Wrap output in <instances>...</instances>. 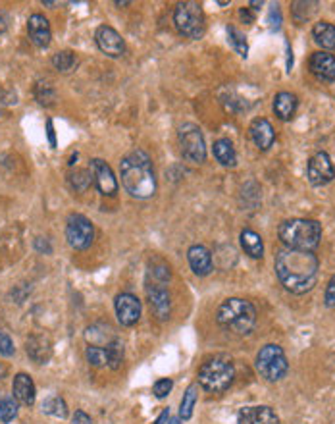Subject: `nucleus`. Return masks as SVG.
Segmentation results:
<instances>
[{"instance_id": "nucleus-18", "label": "nucleus", "mask_w": 335, "mask_h": 424, "mask_svg": "<svg viewBox=\"0 0 335 424\" xmlns=\"http://www.w3.org/2000/svg\"><path fill=\"white\" fill-rule=\"evenodd\" d=\"M249 133L250 139L255 141V145H257L260 151H268V149L274 145L275 131L266 118H257V120L252 121L249 128Z\"/></svg>"}, {"instance_id": "nucleus-41", "label": "nucleus", "mask_w": 335, "mask_h": 424, "mask_svg": "<svg viewBox=\"0 0 335 424\" xmlns=\"http://www.w3.org/2000/svg\"><path fill=\"white\" fill-rule=\"evenodd\" d=\"M46 131H49V143L52 149H56V135H54V124L52 120H46Z\"/></svg>"}, {"instance_id": "nucleus-17", "label": "nucleus", "mask_w": 335, "mask_h": 424, "mask_svg": "<svg viewBox=\"0 0 335 424\" xmlns=\"http://www.w3.org/2000/svg\"><path fill=\"white\" fill-rule=\"evenodd\" d=\"M310 71L322 81H335V56L329 52H314L310 56Z\"/></svg>"}, {"instance_id": "nucleus-10", "label": "nucleus", "mask_w": 335, "mask_h": 424, "mask_svg": "<svg viewBox=\"0 0 335 424\" xmlns=\"http://www.w3.org/2000/svg\"><path fill=\"white\" fill-rule=\"evenodd\" d=\"M307 178H309L310 185L314 187H322L327 185L335 178V166L327 153H318L309 160L307 166Z\"/></svg>"}, {"instance_id": "nucleus-30", "label": "nucleus", "mask_w": 335, "mask_h": 424, "mask_svg": "<svg viewBox=\"0 0 335 424\" xmlns=\"http://www.w3.org/2000/svg\"><path fill=\"white\" fill-rule=\"evenodd\" d=\"M35 99L39 101V104H43V106H52V104L56 103V91H54V87L49 83V81H37V85H35Z\"/></svg>"}, {"instance_id": "nucleus-15", "label": "nucleus", "mask_w": 335, "mask_h": 424, "mask_svg": "<svg viewBox=\"0 0 335 424\" xmlns=\"http://www.w3.org/2000/svg\"><path fill=\"white\" fill-rule=\"evenodd\" d=\"M146 297L151 309L158 316V321H168L172 312V297L170 291L162 286H148L146 287Z\"/></svg>"}, {"instance_id": "nucleus-44", "label": "nucleus", "mask_w": 335, "mask_h": 424, "mask_svg": "<svg viewBox=\"0 0 335 424\" xmlns=\"http://www.w3.org/2000/svg\"><path fill=\"white\" fill-rule=\"evenodd\" d=\"M6 374H8V368H6V364L0 363V380H2V378H6Z\"/></svg>"}, {"instance_id": "nucleus-11", "label": "nucleus", "mask_w": 335, "mask_h": 424, "mask_svg": "<svg viewBox=\"0 0 335 424\" xmlns=\"http://www.w3.org/2000/svg\"><path fill=\"white\" fill-rule=\"evenodd\" d=\"M96 46L110 58H118L126 52V43L121 39V35L110 26H101L95 33Z\"/></svg>"}, {"instance_id": "nucleus-29", "label": "nucleus", "mask_w": 335, "mask_h": 424, "mask_svg": "<svg viewBox=\"0 0 335 424\" xmlns=\"http://www.w3.org/2000/svg\"><path fill=\"white\" fill-rule=\"evenodd\" d=\"M195 403H197V384L189 386L187 391L183 393V399H181V405H180V418L189 421L191 416H193Z\"/></svg>"}, {"instance_id": "nucleus-8", "label": "nucleus", "mask_w": 335, "mask_h": 424, "mask_svg": "<svg viewBox=\"0 0 335 424\" xmlns=\"http://www.w3.org/2000/svg\"><path fill=\"white\" fill-rule=\"evenodd\" d=\"M180 147L185 160L193 164H200L207 160V145L203 131L195 124H183L180 128Z\"/></svg>"}, {"instance_id": "nucleus-43", "label": "nucleus", "mask_w": 335, "mask_h": 424, "mask_svg": "<svg viewBox=\"0 0 335 424\" xmlns=\"http://www.w3.org/2000/svg\"><path fill=\"white\" fill-rule=\"evenodd\" d=\"M168 416H170V411H168V409H164L162 413H160V416H158L153 424H164L166 421H168Z\"/></svg>"}, {"instance_id": "nucleus-36", "label": "nucleus", "mask_w": 335, "mask_h": 424, "mask_svg": "<svg viewBox=\"0 0 335 424\" xmlns=\"http://www.w3.org/2000/svg\"><path fill=\"white\" fill-rule=\"evenodd\" d=\"M16 353V347H14V341L10 339V336L6 332H0V355L4 357H12Z\"/></svg>"}, {"instance_id": "nucleus-21", "label": "nucleus", "mask_w": 335, "mask_h": 424, "mask_svg": "<svg viewBox=\"0 0 335 424\" xmlns=\"http://www.w3.org/2000/svg\"><path fill=\"white\" fill-rule=\"evenodd\" d=\"M26 349L29 359L35 361L37 364H46L49 359L52 357L51 339L44 338V336H31V338L27 339Z\"/></svg>"}, {"instance_id": "nucleus-25", "label": "nucleus", "mask_w": 335, "mask_h": 424, "mask_svg": "<svg viewBox=\"0 0 335 424\" xmlns=\"http://www.w3.org/2000/svg\"><path fill=\"white\" fill-rule=\"evenodd\" d=\"M214 156L216 160L222 166H235L237 164V155H235V149H233L232 141L230 139H218L214 143Z\"/></svg>"}, {"instance_id": "nucleus-38", "label": "nucleus", "mask_w": 335, "mask_h": 424, "mask_svg": "<svg viewBox=\"0 0 335 424\" xmlns=\"http://www.w3.org/2000/svg\"><path fill=\"white\" fill-rule=\"evenodd\" d=\"M324 303H326V307H335V276H332L329 284H327L326 295H324Z\"/></svg>"}, {"instance_id": "nucleus-35", "label": "nucleus", "mask_w": 335, "mask_h": 424, "mask_svg": "<svg viewBox=\"0 0 335 424\" xmlns=\"http://www.w3.org/2000/svg\"><path fill=\"white\" fill-rule=\"evenodd\" d=\"M172 388H173L172 378H160V380L155 382V386H153V393H155L158 399H162V398H166L170 391H172Z\"/></svg>"}, {"instance_id": "nucleus-12", "label": "nucleus", "mask_w": 335, "mask_h": 424, "mask_svg": "<svg viewBox=\"0 0 335 424\" xmlns=\"http://www.w3.org/2000/svg\"><path fill=\"white\" fill-rule=\"evenodd\" d=\"M116 316L121 326H133L141 319V301L133 294H120L114 301Z\"/></svg>"}, {"instance_id": "nucleus-14", "label": "nucleus", "mask_w": 335, "mask_h": 424, "mask_svg": "<svg viewBox=\"0 0 335 424\" xmlns=\"http://www.w3.org/2000/svg\"><path fill=\"white\" fill-rule=\"evenodd\" d=\"M27 33H29L31 43H33L35 46H39V49H46V46L51 44V24H49V19H46L43 14L29 16V19H27Z\"/></svg>"}, {"instance_id": "nucleus-42", "label": "nucleus", "mask_w": 335, "mask_h": 424, "mask_svg": "<svg viewBox=\"0 0 335 424\" xmlns=\"http://www.w3.org/2000/svg\"><path fill=\"white\" fill-rule=\"evenodd\" d=\"M239 16H241V19L245 22V24H252V22H255V16L250 14L249 8H241Z\"/></svg>"}, {"instance_id": "nucleus-48", "label": "nucleus", "mask_w": 335, "mask_h": 424, "mask_svg": "<svg viewBox=\"0 0 335 424\" xmlns=\"http://www.w3.org/2000/svg\"><path fill=\"white\" fill-rule=\"evenodd\" d=\"M0 399H2V396H0Z\"/></svg>"}, {"instance_id": "nucleus-2", "label": "nucleus", "mask_w": 335, "mask_h": 424, "mask_svg": "<svg viewBox=\"0 0 335 424\" xmlns=\"http://www.w3.org/2000/svg\"><path fill=\"white\" fill-rule=\"evenodd\" d=\"M121 185L135 199H151L156 193V178L153 160L145 151H133L120 162Z\"/></svg>"}, {"instance_id": "nucleus-9", "label": "nucleus", "mask_w": 335, "mask_h": 424, "mask_svg": "<svg viewBox=\"0 0 335 424\" xmlns=\"http://www.w3.org/2000/svg\"><path fill=\"white\" fill-rule=\"evenodd\" d=\"M66 239L76 251H85L95 239V226L83 214H71L66 224Z\"/></svg>"}, {"instance_id": "nucleus-6", "label": "nucleus", "mask_w": 335, "mask_h": 424, "mask_svg": "<svg viewBox=\"0 0 335 424\" xmlns=\"http://www.w3.org/2000/svg\"><path fill=\"white\" fill-rule=\"evenodd\" d=\"M173 24L175 29L187 39H200L207 29L205 12L198 2H180L173 10Z\"/></svg>"}, {"instance_id": "nucleus-31", "label": "nucleus", "mask_w": 335, "mask_h": 424, "mask_svg": "<svg viewBox=\"0 0 335 424\" xmlns=\"http://www.w3.org/2000/svg\"><path fill=\"white\" fill-rule=\"evenodd\" d=\"M225 31H227V37H230V43H232L233 49L239 52V56L247 58V54H249V44H247V37L243 35V31H239L235 26H227Z\"/></svg>"}, {"instance_id": "nucleus-34", "label": "nucleus", "mask_w": 335, "mask_h": 424, "mask_svg": "<svg viewBox=\"0 0 335 424\" xmlns=\"http://www.w3.org/2000/svg\"><path fill=\"white\" fill-rule=\"evenodd\" d=\"M17 416V401L14 398L0 399V421L2 423H12Z\"/></svg>"}, {"instance_id": "nucleus-7", "label": "nucleus", "mask_w": 335, "mask_h": 424, "mask_svg": "<svg viewBox=\"0 0 335 424\" xmlns=\"http://www.w3.org/2000/svg\"><path fill=\"white\" fill-rule=\"evenodd\" d=\"M257 371L268 382L282 380L289 371V363H287L284 349L274 344L262 347L257 355Z\"/></svg>"}, {"instance_id": "nucleus-20", "label": "nucleus", "mask_w": 335, "mask_h": 424, "mask_svg": "<svg viewBox=\"0 0 335 424\" xmlns=\"http://www.w3.org/2000/svg\"><path fill=\"white\" fill-rule=\"evenodd\" d=\"M187 260H189L191 270L197 276H208L212 270V255L203 245H193L187 251Z\"/></svg>"}, {"instance_id": "nucleus-24", "label": "nucleus", "mask_w": 335, "mask_h": 424, "mask_svg": "<svg viewBox=\"0 0 335 424\" xmlns=\"http://www.w3.org/2000/svg\"><path fill=\"white\" fill-rule=\"evenodd\" d=\"M312 37L322 49L335 51V26L327 24V22H318L312 27Z\"/></svg>"}, {"instance_id": "nucleus-47", "label": "nucleus", "mask_w": 335, "mask_h": 424, "mask_svg": "<svg viewBox=\"0 0 335 424\" xmlns=\"http://www.w3.org/2000/svg\"><path fill=\"white\" fill-rule=\"evenodd\" d=\"M43 4H44V6H51V8H52V6H56V2H49V0H46V2H43Z\"/></svg>"}, {"instance_id": "nucleus-26", "label": "nucleus", "mask_w": 335, "mask_h": 424, "mask_svg": "<svg viewBox=\"0 0 335 424\" xmlns=\"http://www.w3.org/2000/svg\"><path fill=\"white\" fill-rule=\"evenodd\" d=\"M93 182H95V178H93V172H89V170H76V172H71L68 176L69 187L74 191H78V193H83V191L89 189Z\"/></svg>"}, {"instance_id": "nucleus-45", "label": "nucleus", "mask_w": 335, "mask_h": 424, "mask_svg": "<svg viewBox=\"0 0 335 424\" xmlns=\"http://www.w3.org/2000/svg\"><path fill=\"white\" fill-rule=\"evenodd\" d=\"M6 27H8V26H6V19H4V17L0 16V35H2V33H4V31H6Z\"/></svg>"}, {"instance_id": "nucleus-22", "label": "nucleus", "mask_w": 335, "mask_h": 424, "mask_svg": "<svg viewBox=\"0 0 335 424\" xmlns=\"http://www.w3.org/2000/svg\"><path fill=\"white\" fill-rule=\"evenodd\" d=\"M295 110H297V96L287 93V91H282L277 93L274 99V112L280 120H291L295 116Z\"/></svg>"}, {"instance_id": "nucleus-27", "label": "nucleus", "mask_w": 335, "mask_h": 424, "mask_svg": "<svg viewBox=\"0 0 335 424\" xmlns=\"http://www.w3.org/2000/svg\"><path fill=\"white\" fill-rule=\"evenodd\" d=\"M43 413L51 416H56V418H66L68 416V405L66 401L60 398V396H51L43 401Z\"/></svg>"}, {"instance_id": "nucleus-46", "label": "nucleus", "mask_w": 335, "mask_h": 424, "mask_svg": "<svg viewBox=\"0 0 335 424\" xmlns=\"http://www.w3.org/2000/svg\"><path fill=\"white\" fill-rule=\"evenodd\" d=\"M170 424H181V418H180V416H175V418H172V421H170Z\"/></svg>"}, {"instance_id": "nucleus-37", "label": "nucleus", "mask_w": 335, "mask_h": 424, "mask_svg": "<svg viewBox=\"0 0 335 424\" xmlns=\"http://www.w3.org/2000/svg\"><path fill=\"white\" fill-rule=\"evenodd\" d=\"M153 276L158 280V282H168L170 280V269L166 266V264H162V262H158V264H153Z\"/></svg>"}, {"instance_id": "nucleus-40", "label": "nucleus", "mask_w": 335, "mask_h": 424, "mask_svg": "<svg viewBox=\"0 0 335 424\" xmlns=\"http://www.w3.org/2000/svg\"><path fill=\"white\" fill-rule=\"evenodd\" d=\"M74 424H93V418L87 415L85 411H76V415H74Z\"/></svg>"}, {"instance_id": "nucleus-32", "label": "nucleus", "mask_w": 335, "mask_h": 424, "mask_svg": "<svg viewBox=\"0 0 335 424\" xmlns=\"http://www.w3.org/2000/svg\"><path fill=\"white\" fill-rule=\"evenodd\" d=\"M106 353H108V366L118 371L123 363V344L120 339H112L106 344Z\"/></svg>"}, {"instance_id": "nucleus-23", "label": "nucleus", "mask_w": 335, "mask_h": 424, "mask_svg": "<svg viewBox=\"0 0 335 424\" xmlns=\"http://www.w3.org/2000/svg\"><path fill=\"white\" fill-rule=\"evenodd\" d=\"M241 247H243V251L249 255L250 259H262V255H264V243H262V237L257 234V232H252V230H243L241 232Z\"/></svg>"}, {"instance_id": "nucleus-16", "label": "nucleus", "mask_w": 335, "mask_h": 424, "mask_svg": "<svg viewBox=\"0 0 335 424\" xmlns=\"http://www.w3.org/2000/svg\"><path fill=\"white\" fill-rule=\"evenodd\" d=\"M237 424H280V416L266 405L243 407L237 413Z\"/></svg>"}, {"instance_id": "nucleus-3", "label": "nucleus", "mask_w": 335, "mask_h": 424, "mask_svg": "<svg viewBox=\"0 0 335 424\" xmlns=\"http://www.w3.org/2000/svg\"><path fill=\"white\" fill-rule=\"evenodd\" d=\"M277 235H280V241L285 245V249L312 253L322 239V226L316 220H309V218H291L280 224Z\"/></svg>"}, {"instance_id": "nucleus-39", "label": "nucleus", "mask_w": 335, "mask_h": 424, "mask_svg": "<svg viewBox=\"0 0 335 424\" xmlns=\"http://www.w3.org/2000/svg\"><path fill=\"white\" fill-rule=\"evenodd\" d=\"M35 249L39 253H44V255H51L52 253L51 243H49L46 237H37V239H35Z\"/></svg>"}, {"instance_id": "nucleus-19", "label": "nucleus", "mask_w": 335, "mask_h": 424, "mask_svg": "<svg viewBox=\"0 0 335 424\" xmlns=\"http://www.w3.org/2000/svg\"><path fill=\"white\" fill-rule=\"evenodd\" d=\"M12 393H14V399L22 405H27L31 407L35 403V382L33 378L26 373H19L14 376V384H12Z\"/></svg>"}, {"instance_id": "nucleus-5", "label": "nucleus", "mask_w": 335, "mask_h": 424, "mask_svg": "<svg viewBox=\"0 0 335 424\" xmlns=\"http://www.w3.org/2000/svg\"><path fill=\"white\" fill-rule=\"evenodd\" d=\"M235 368L230 357L214 355L198 368V384L210 393H222L233 384Z\"/></svg>"}, {"instance_id": "nucleus-28", "label": "nucleus", "mask_w": 335, "mask_h": 424, "mask_svg": "<svg viewBox=\"0 0 335 424\" xmlns=\"http://www.w3.org/2000/svg\"><path fill=\"white\" fill-rule=\"evenodd\" d=\"M52 66L58 69V71H62V74H68V71H71V69L78 66V56L71 51L56 52L52 56Z\"/></svg>"}, {"instance_id": "nucleus-33", "label": "nucleus", "mask_w": 335, "mask_h": 424, "mask_svg": "<svg viewBox=\"0 0 335 424\" xmlns=\"http://www.w3.org/2000/svg\"><path fill=\"white\" fill-rule=\"evenodd\" d=\"M85 355L89 364H93L96 368H101V366H106V364H108V353H106V349L101 346H89L87 347Z\"/></svg>"}, {"instance_id": "nucleus-1", "label": "nucleus", "mask_w": 335, "mask_h": 424, "mask_svg": "<svg viewBox=\"0 0 335 424\" xmlns=\"http://www.w3.org/2000/svg\"><path fill=\"white\" fill-rule=\"evenodd\" d=\"M275 276L282 286L295 295H302L316 286L320 262L310 251L282 249L275 255Z\"/></svg>"}, {"instance_id": "nucleus-13", "label": "nucleus", "mask_w": 335, "mask_h": 424, "mask_svg": "<svg viewBox=\"0 0 335 424\" xmlns=\"http://www.w3.org/2000/svg\"><path fill=\"white\" fill-rule=\"evenodd\" d=\"M91 172L95 178L96 189L101 191L106 197H114L118 193V180L114 178L112 168L101 158H93L91 160Z\"/></svg>"}, {"instance_id": "nucleus-4", "label": "nucleus", "mask_w": 335, "mask_h": 424, "mask_svg": "<svg viewBox=\"0 0 335 424\" xmlns=\"http://www.w3.org/2000/svg\"><path fill=\"white\" fill-rule=\"evenodd\" d=\"M216 321L223 330L237 334V336H247L252 332L255 324H257V309L252 303L239 299V297H232L225 299L216 312Z\"/></svg>"}]
</instances>
